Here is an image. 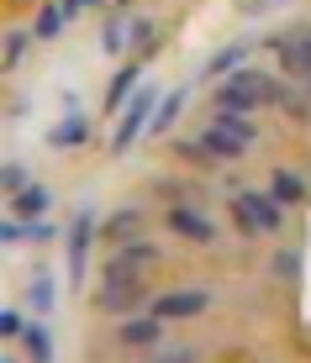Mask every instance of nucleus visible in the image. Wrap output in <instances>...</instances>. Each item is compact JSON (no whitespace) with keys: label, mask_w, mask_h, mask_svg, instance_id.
<instances>
[{"label":"nucleus","mask_w":311,"mask_h":363,"mask_svg":"<svg viewBox=\"0 0 311 363\" xmlns=\"http://www.w3.org/2000/svg\"><path fill=\"white\" fill-rule=\"evenodd\" d=\"M138 69H143V58H132V64H127V69L116 74V79L106 84V111H111V116H121V106H127V100L138 95V84H143V79H138Z\"/></svg>","instance_id":"nucleus-13"},{"label":"nucleus","mask_w":311,"mask_h":363,"mask_svg":"<svg viewBox=\"0 0 311 363\" xmlns=\"http://www.w3.org/2000/svg\"><path fill=\"white\" fill-rule=\"evenodd\" d=\"M116 258H121V264H132V269H148V264H158V247L138 237V242H121V247H116Z\"/></svg>","instance_id":"nucleus-21"},{"label":"nucleus","mask_w":311,"mask_h":363,"mask_svg":"<svg viewBox=\"0 0 311 363\" xmlns=\"http://www.w3.org/2000/svg\"><path fill=\"white\" fill-rule=\"evenodd\" d=\"M64 27H69V11L53 0V6H43V11H37V21H32V37H37V43H53V37L64 32Z\"/></svg>","instance_id":"nucleus-19"},{"label":"nucleus","mask_w":311,"mask_h":363,"mask_svg":"<svg viewBox=\"0 0 311 363\" xmlns=\"http://www.w3.org/2000/svg\"><path fill=\"white\" fill-rule=\"evenodd\" d=\"M232 221L243 237H275L285 232V206L269 190H238L232 195Z\"/></svg>","instance_id":"nucleus-3"},{"label":"nucleus","mask_w":311,"mask_h":363,"mask_svg":"<svg viewBox=\"0 0 311 363\" xmlns=\"http://www.w3.org/2000/svg\"><path fill=\"white\" fill-rule=\"evenodd\" d=\"M58 6H64V11H69V16H80V11H90V6H95V0H58Z\"/></svg>","instance_id":"nucleus-29"},{"label":"nucleus","mask_w":311,"mask_h":363,"mask_svg":"<svg viewBox=\"0 0 311 363\" xmlns=\"http://www.w3.org/2000/svg\"><path fill=\"white\" fill-rule=\"evenodd\" d=\"M0 184H6V195H21V190H27V164H16V158H11V164L6 169H0Z\"/></svg>","instance_id":"nucleus-25"},{"label":"nucleus","mask_w":311,"mask_h":363,"mask_svg":"<svg viewBox=\"0 0 311 363\" xmlns=\"http://www.w3.org/2000/svg\"><path fill=\"white\" fill-rule=\"evenodd\" d=\"M269 53L280 58L285 79H290L301 95H311V48L301 43V37H295V32H275V37H269Z\"/></svg>","instance_id":"nucleus-5"},{"label":"nucleus","mask_w":311,"mask_h":363,"mask_svg":"<svg viewBox=\"0 0 311 363\" xmlns=\"http://www.w3.org/2000/svg\"><path fill=\"white\" fill-rule=\"evenodd\" d=\"M195 143L206 147L217 164H238V158L248 153V147L258 143V127H253V116H238V111H217L211 116V127H201V137Z\"/></svg>","instance_id":"nucleus-2"},{"label":"nucleus","mask_w":311,"mask_h":363,"mask_svg":"<svg viewBox=\"0 0 311 363\" xmlns=\"http://www.w3.org/2000/svg\"><path fill=\"white\" fill-rule=\"evenodd\" d=\"M95 311H111V316H127V311H143V306H153V295H148V279H143V269H132V264H121L116 253H111V264H106V279L95 284Z\"/></svg>","instance_id":"nucleus-1"},{"label":"nucleus","mask_w":311,"mask_h":363,"mask_svg":"<svg viewBox=\"0 0 311 363\" xmlns=\"http://www.w3.org/2000/svg\"><path fill=\"white\" fill-rule=\"evenodd\" d=\"M84 143H90V121H84V116H80V106H74L69 116L58 121L53 132H48V147H58V153H69V147H84Z\"/></svg>","instance_id":"nucleus-11"},{"label":"nucleus","mask_w":311,"mask_h":363,"mask_svg":"<svg viewBox=\"0 0 311 363\" xmlns=\"http://www.w3.org/2000/svg\"><path fill=\"white\" fill-rule=\"evenodd\" d=\"M269 195L290 211V206H306V200H311V184H306L295 169H275V174H269Z\"/></svg>","instance_id":"nucleus-10"},{"label":"nucleus","mask_w":311,"mask_h":363,"mask_svg":"<svg viewBox=\"0 0 311 363\" xmlns=\"http://www.w3.org/2000/svg\"><path fill=\"white\" fill-rule=\"evenodd\" d=\"M6 363H21V358H6Z\"/></svg>","instance_id":"nucleus-31"},{"label":"nucleus","mask_w":311,"mask_h":363,"mask_svg":"<svg viewBox=\"0 0 311 363\" xmlns=\"http://www.w3.org/2000/svg\"><path fill=\"white\" fill-rule=\"evenodd\" d=\"M248 53H253V43H248V37H243V43H227V48L206 64V79H227V74H238Z\"/></svg>","instance_id":"nucleus-16"},{"label":"nucleus","mask_w":311,"mask_h":363,"mask_svg":"<svg viewBox=\"0 0 311 363\" xmlns=\"http://www.w3.org/2000/svg\"><path fill=\"white\" fill-rule=\"evenodd\" d=\"M21 353H27V363H53V332L43 327V316L27 321V332H21Z\"/></svg>","instance_id":"nucleus-14"},{"label":"nucleus","mask_w":311,"mask_h":363,"mask_svg":"<svg viewBox=\"0 0 311 363\" xmlns=\"http://www.w3.org/2000/svg\"><path fill=\"white\" fill-rule=\"evenodd\" d=\"M37 43V37L27 27H16V32H6V69H21V58H27V48Z\"/></svg>","instance_id":"nucleus-24"},{"label":"nucleus","mask_w":311,"mask_h":363,"mask_svg":"<svg viewBox=\"0 0 311 363\" xmlns=\"http://www.w3.org/2000/svg\"><path fill=\"white\" fill-rule=\"evenodd\" d=\"M164 227L174 232V237H185V242H217V227H211V216L206 211H195V206H169L164 211Z\"/></svg>","instance_id":"nucleus-7"},{"label":"nucleus","mask_w":311,"mask_h":363,"mask_svg":"<svg viewBox=\"0 0 311 363\" xmlns=\"http://www.w3.org/2000/svg\"><path fill=\"white\" fill-rule=\"evenodd\" d=\"M53 237H58L53 221H32V242H53Z\"/></svg>","instance_id":"nucleus-28"},{"label":"nucleus","mask_w":311,"mask_h":363,"mask_svg":"<svg viewBox=\"0 0 311 363\" xmlns=\"http://www.w3.org/2000/svg\"><path fill=\"white\" fill-rule=\"evenodd\" d=\"M48 206H53V195H48L43 184H27L21 195H11V216H21V221H43Z\"/></svg>","instance_id":"nucleus-15"},{"label":"nucleus","mask_w":311,"mask_h":363,"mask_svg":"<svg viewBox=\"0 0 311 363\" xmlns=\"http://www.w3.org/2000/svg\"><path fill=\"white\" fill-rule=\"evenodd\" d=\"M206 306H211L206 290H164V295H153L148 316H158V321H190V316H201Z\"/></svg>","instance_id":"nucleus-6"},{"label":"nucleus","mask_w":311,"mask_h":363,"mask_svg":"<svg viewBox=\"0 0 311 363\" xmlns=\"http://www.w3.org/2000/svg\"><path fill=\"white\" fill-rule=\"evenodd\" d=\"M164 327H169V321H158V316H127L116 327V342L121 347H158V342H164Z\"/></svg>","instance_id":"nucleus-9"},{"label":"nucleus","mask_w":311,"mask_h":363,"mask_svg":"<svg viewBox=\"0 0 311 363\" xmlns=\"http://www.w3.org/2000/svg\"><path fill=\"white\" fill-rule=\"evenodd\" d=\"M101 237H106V242L111 247H121V242H138V237H143V211H111V216H106V227H101Z\"/></svg>","instance_id":"nucleus-12"},{"label":"nucleus","mask_w":311,"mask_h":363,"mask_svg":"<svg viewBox=\"0 0 311 363\" xmlns=\"http://www.w3.org/2000/svg\"><path fill=\"white\" fill-rule=\"evenodd\" d=\"M185 106H190V90H174V95H164V100H158V111H153V127H148V132H153V137H164V132L174 127V121L185 116Z\"/></svg>","instance_id":"nucleus-17"},{"label":"nucleus","mask_w":311,"mask_h":363,"mask_svg":"<svg viewBox=\"0 0 311 363\" xmlns=\"http://www.w3.org/2000/svg\"><path fill=\"white\" fill-rule=\"evenodd\" d=\"M153 48H158V27H153L148 16H132V53H138V58H148Z\"/></svg>","instance_id":"nucleus-22"},{"label":"nucleus","mask_w":311,"mask_h":363,"mask_svg":"<svg viewBox=\"0 0 311 363\" xmlns=\"http://www.w3.org/2000/svg\"><path fill=\"white\" fill-rule=\"evenodd\" d=\"M148 363H201V347H174V353H158Z\"/></svg>","instance_id":"nucleus-27"},{"label":"nucleus","mask_w":311,"mask_h":363,"mask_svg":"<svg viewBox=\"0 0 311 363\" xmlns=\"http://www.w3.org/2000/svg\"><path fill=\"white\" fill-rule=\"evenodd\" d=\"M295 37H301V43L311 48V21H306V27H295Z\"/></svg>","instance_id":"nucleus-30"},{"label":"nucleus","mask_w":311,"mask_h":363,"mask_svg":"<svg viewBox=\"0 0 311 363\" xmlns=\"http://www.w3.org/2000/svg\"><path fill=\"white\" fill-rule=\"evenodd\" d=\"M0 332H6V337H21V332H27V316H21L16 306H11V311H0Z\"/></svg>","instance_id":"nucleus-26"},{"label":"nucleus","mask_w":311,"mask_h":363,"mask_svg":"<svg viewBox=\"0 0 311 363\" xmlns=\"http://www.w3.org/2000/svg\"><path fill=\"white\" fill-rule=\"evenodd\" d=\"M153 111H158V90L153 84H138V95L121 106V116H116V132H111V153H127L132 143H138V132L143 127H153Z\"/></svg>","instance_id":"nucleus-4"},{"label":"nucleus","mask_w":311,"mask_h":363,"mask_svg":"<svg viewBox=\"0 0 311 363\" xmlns=\"http://www.w3.org/2000/svg\"><path fill=\"white\" fill-rule=\"evenodd\" d=\"M101 43H106V53H127L132 48V16H106Z\"/></svg>","instance_id":"nucleus-20"},{"label":"nucleus","mask_w":311,"mask_h":363,"mask_svg":"<svg viewBox=\"0 0 311 363\" xmlns=\"http://www.w3.org/2000/svg\"><path fill=\"white\" fill-rule=\"evenodd\" d=\"M269 269H275V279H301V247H280L275 258H269Z\"/></svg>","instance_id":"nucleus-23"},{"label":"nucleus","mask_w":311,"mask_h":363,"mask_svg":"<svg viewBox=\"0 0 311 363\" xmlns=\"http://www.w3.org/2000/svg\"><path fill=\"white\" fill-rule=\"evenodd\" d=\"M53 274L48 269H37L32 279H27V306H32V316H48V311H53Z\"/></svg>","instance_id":"nucleus-18"},{"label":"nucleus","mask_w":311,"mask_h":363,"mask_svg":"<svg viewBox=\"0 0 311 363\" xmlns=\"http://www.w3.org/2000/svg\"><path fill=\"white\" fill-rule=\"evenodd\" d=\"M95 232H101V221L90 216V211H80L74 216V227H69V274H74V284L84 279V269H90V242H95Z\"/></svg>","instance_id":"nucleus-8"}]
</instances>
